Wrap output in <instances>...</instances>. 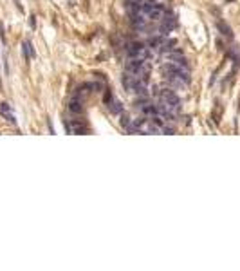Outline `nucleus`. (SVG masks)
Here are the masks:
<instances>
[{
	"label": "nucleus",
	"mask_w": 240,
	"mask_h": 271,
	"mask_svg": "<svg viewBox=\"0 0 240 271\" xmlns=\"http://www.w3.org/2000/svg\"><path fill=\"white\" fill-rule=\"evenodd\" d=\"M164 15H166V9H164L163 6H159V4H154V6L148 9V18H150V20H163Z\"/></svg>",
	"instance_id": "nucleus-3"
},
{
	"label": "nucleus",
	"mask_w": 240,
	"mask_h": 271,
	"mask_svg": "<svg viewBox=\"0 0 240 271\" xmlns=\"http://www.w3.org/2000/svg\"><path fill=\"white\" fill-rule=\"evenodd\" d=\"M128 58H136V60H148L150 58V47H146L141 42H132L126 47Z\"/></svg>",
	"instance_id": "nucleus-1"
},
{
	"label": "nucleus",
	"mask_w": 240,
	"mask_h": 271,
	"mask_svg": "<svg viewBox=\"0 0 240 271\" xmlns=\"http://www.w3.org/2000/svg\"><path fill=\"white\" fill-rule=\"evenodd\" d=\"M29 24H31V27H34V25H36V22H34V16H31V22H29Z\"/></svg>",
	"instance_id": "nucleus-11"
},
{
	"label": "nucleus",
	"mask_w": 240,
	"mask_h": 271,
	"mask_svg": "<svg viewBox=\"0 0 240 271\" xmlns=\"http://www.w3.org/2000/svg\"><path fill=\"white\" fill-rule=\"evenodd\" d=\"M163 36H152L150 40H148V47H154V49H159L161 47V43H163Z\"/></svg>",
	"instance_id": "nucleus-8"
},
{
	"label": "nucleus",
	"mask_w": 240,
	"mask_h": 271,
	"mask_svg": "<svg viewBox=\"0 0 240 271\" xmlns=\"http://www.w3.org/2000/svg\"><path fill=\"white\" fill-rule=\"evenodd\" d=\"M105 101H107V103H110V101H112V94H110V92L105 94Z\"/></svg>",
	"instance_id": "nucleus-10"
},
{
	"label": "nucleus",
	"mask_w": 240,
	"mask_h": 271,
	"mask_svg": "<svg viewBox=\"0 0 240 271\" xmlns=\"http://www.w3.org/2000/svg\"><path fill=\"white\" fill-rule=\"evenodd\" d=\"M108 110H110L112 114H121V112H123V105L119 103V101H110V103H108Z\"/></svg>",
	"instance_id": "nucleus-6"
},
{
	"label": "nucleus",
	"mask_w": 240,
	"mask_h": 271,
	"mask_svg": "<svg viewBox=\"0 0 240 271\" xmlns=\"http://www.w3.org/2000/svg\"><path fill=\"white\" fill-rule=\"evenodd\" d=\"M22 54H24V58H25V60L34 58V49H33V45L29 42H24V43H22Z\"/></svg>",
	"instance_id": "nucleus-5"
},
{
	"label": "nucleus",
	"mask_w": 240,
	"mask_h": 271,
	"mask_svg": "<svg viewBox=\"0 0 240 271\" xmlns=\"http://www.w3.org/2000/svg\"><path fill=\"white\" fill-rule=\"evenodd\" d=\"M219 29L222 31V34H226L228 38H233V33H231V29L228 27V25H224V22H219Z\"/></svg>",
	"instance_id": "nucleus-9"
},
{
	"label": "nucleus",
	"mask_w": 240,
	"mask_h": 271,
	"mask_svg": "<svg viewBox=\"0 0 240 271\" xmlns=\"http://www.w3.org/2000/svg\"><path fill=\"white\" fill-rule=\"evenodd\" d=\"M161 101H166V103H173V105H181V100H179V96L173 91H161Z\"/></svg>",
	"instance_id": "nucleus-4"
},
{
	"label": "nucleus",
	"mask_w": 240,
	"mask_h": 271,
	"mask_svg": "<svg viewBox=\"0 0 240 271\" xmlns=\"http://www.w3.org/2000/svg\"><path fill=\"white\" fill-rule=\"evenodd\" d=\"M137 109H139V112L145 116V118H154V116L159 114V107L154 105V103H150V101L139 103V105H137Z\"/></svg>",
	"instance_id": "nucleus-2"
},
{
	"label": "nucleus",
	"mask_w": 240,
	"mask_h": 271,
	"mask_svg": "<svg viewBox=\"0 0 240 271\" xmlns=\"http://www.w3.org/2000/svg\"><path fill=\"white\" fill-rule=\"evenodd\" d=\"M69 110H71V112H81V110H83V103H81L80 100H72V101L69 103Z\"/></svg>",
	"instance_id": "nucleus-7"
}]
</instances>
